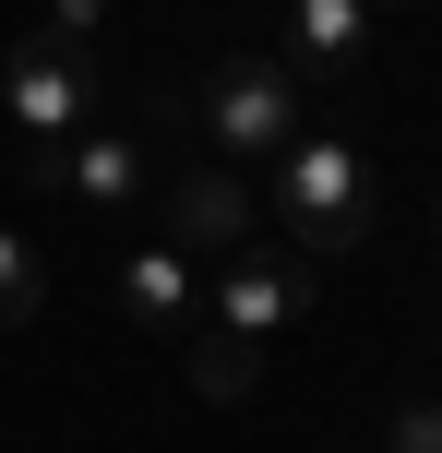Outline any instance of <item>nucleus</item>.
Here are the masks:
<instances>
[{
  "instance_id": "nucleus-1",
  "label": "nucleus",
  "mask_w": 442,
  "mask_h": 453,
  "mask_svg": "<svg viewBox=\"0 0 442 453\" xmlns=\"http://www.w3.org/2000/svg\"><path fill=\"white\" fill-rule=\"evenodd\" d=\"M311 311V263L299 250H228V274H215V298L191 311V334H180V358H191V394H215V406H239V394L263 382V346L287 334V322Z\"/></svg>"
},
{
  "instance_id": "nucleus-2",
  "label": "nucleus",
  "mask_w": 442,
  "mask_h": 453,
  "mask_svg": "<svg viewBox=\"0 0 442 453\" xmlns=\"http://www.w3.org/2000/svg\"><path fill=\"white\" fill-rule=\"evenodd\" d=\"M275 215H287V250H299V263H347V250L371 239V215H383L371 156L335 143V132H299L275 156Z\"/></svg>"
},
{
  "instance_id": "nucleus-3",
  "label": "nucleus",
  "mask_w": 442,
  "mask_h": 453,
  "mask_svg": "<svg viewBox=\"0 0 442 453\" xmlns=\"http://www.w3.org/2000/svg\"><path fill=\"white\" fill-rule=\"evenodd\" d=\"M180 119H191V143H204L215 167H239V180H252V167H275L287 143H299V72L239 48V60H215L204 84H191Z\"/></svg>"
},
{
  "instance_id": "nucleus-4",
  "label": "nucleus",
  "mask_w": 442,
  "mask_h": 453,
  "mask_svg": "<svg viewBox=\"0 0 442 453\" xmlns=\"http://www.w3.org/2000/svg\"><path fill=\"white\" fill-rule=\"evenodd\" d=\"M24 180H36V191H60V203H84V215H132L143 191L167 180V167H156V108L84 119L72 143H48V156H24Z\"/></svg>"
},
{
  "instance_id": "nucleus-5",
  "label": "nucleus",
  "mask_w": 442,
  "mask_h": 453,
  "mask_svg": "<svg viewBox=\"0 0 442 453\" xmlns=\"http://www.w3.org/2000/svg\"><path fill=\"white\" fill-rule=\"evenodd\" d=\"M0 108H12V156H48V143H72L108 108V72H96V48H72V36L36 24L12 48V72H0Z\"/></svg>"
},
{
  "instance_id": "nucleus-6",
  "label": "nucleus",
  "mask_w": 442,
  "mask_h": 453,
  "mask_svg": "<svg viewBox=\"0 0 442 453\" xmlns=\"http://www.w3.org/2000/svg\"><path fill=\"white\" fill-rule=\"evenodd\" d=\"M191 311H204V263H191L180 239L120 250V322H132V334H167V346H180V334H191Z\"/></svg>"
},
{
  "instance_id": "nucleus-7",
  "label": "nucleus",
  "mask_w": 442,
  "mask_h": 453,
  "mask_svg": "<svg viewBox=\"0 0 442 453\" xmlns=\"http://www.w3.org/2000/svg\"><path fill=\"white\" fill-rule=\"evenodd\" d=\"M167 226H180V250L204 263V250H252V180L239 167H167Z\"/></svg>"
},
{
  "instance_id": "nucleus-8",
  "label": "nucleus",
  "mask_w": 442,
  "mask_h": 453,
  "mask_svg": "<svg viewBox=\"0 0 442 453\" xmlns=\"http://www.w3.org/2000/svg\"><path fill=\"white\" fill-rule=\"evenodd\" d=\"M371 60V12L359 0H287V72L299 84H347Z\"/></svg>"
},
{
  "instance_id": "nucleus-9",
  "label": "nucleus",
  "mask_w": 442,
  "mask_h": 453,
  "mask_svg": "<svg viewBox=\"0 0 442 453\" xmlns=\"http://www.w3.org/2000/svg\"><path fill=\"white\" fill-rule=\"evenodd\" d=\"M36 311H48V250L24 226H0V334H24Z\"/></svg>"
},
{
  "instance_id": "nucleus-10",
  "label": "nucleus",
  "mask_w": 442,
  "mask_h": 453,
  "mask_svg": "<svg viewBox=\"0 0 442 453\" xmlns=\"http://www.w3.org/2000/svg\"><path fill=\"white\" fill-rule=\"evenodd\" d=\"M383 453H442V406L430 394H407V406L383 418Z\"/></svg>"
},
{
  "instance_id": "nucleus-11",
  "label": "nucleus",
  "mask_w": 442,
  "mask_h": 453,
  "mask_svg": "<svg viewBox=\"0 0 442 453\" xmlns=\"http://www.w3.org/2000/svg\"><path fill=\"white\" fill-rule=\"evenodd\" d=\"M96 12H108V0H60V12H48V36H72V48H84V36H96Z\"/></svg>"
},
{
  "instance_id": "nucleus-12",
  "label": "nucleus",
  "mask_w": 442,
  "mask_h": 453,
  "mask_svg": "<svg viewBox=\"0 0 442 453\" xmlns=\"http://www.w3.org/2000/svg\"><path fill=\"white\" fill-rule=\"evenodd\" d=\"M359 12H419V0H359Z\"/></svg>"
}]
</instances>
